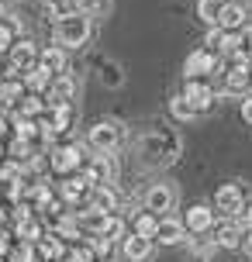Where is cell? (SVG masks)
Masks as SVG:
<instances>
[{
  "mask_svg": "<svg viewBox=\"0 0 252 262\" xmlns=\"http://www.w3.org/2000/svg\"><path fill=\"white\" fill-rule=\"evenodd\" d=\"M176 204H180V193H176V186L173 183H152L145 190V207L152 210V214H173L176 210Z\"/></svg>",
  "mask_w": 252,
  "mask_h": 262,
  "instance_id": "obj_3",
  "label": "cell"
},
{
  "mask_svg": "<svg viewBox=\"0 0 252 262\" xmlns=\"http://www.w3.org/2000/svg\"><path fill=\"white\" fill-rule=\"evenodd\" d=\"M93 245L87 242V245H76V249H69V255H66V262H93Z\"/></svg>",
  "mask_w": 252,
  "mask_h": 262,
  "instance_id": "obj_26",
  "label": "cell"
},
{
  "mask_svg": "<svg viewBox=\"0 0 252 262\" xmlns=\"http://www.w3.org/2000/svg\"><path fill=\"white\" fill-rule=\"evenodd\" d=\"M80 162H83L80 148H73V145H62V148H55V152H52V169H59V172L76 169Z\"/></svg>",
  "mask_w": 252,
  "mask_h": 262,
  "instance_id": "obj_18",
  "label": "cell"
},
{
  "mask_svg": "<svg viewBox=\"0 0 252 262\" xmlns=\"http://www.w3.org/2000/svg\"><path fill=\"white\" fill-rule=\"evenodd\" d=\"M152 238H145V235H124L121 238V255H124V262H149L152 259Z\"/></svg>",
  "mask_w": 252,
  "mask_h": 262,
  "instance_id": "obj_9",
  "label": "cell"
},
{
  "mask_svg": "<svg viewBox=\"0 0 252 262\" xmlns=\"http://www.w3.org/2000/svg\"><path fill=\"white\" fill-rule=\"evenodd\" d=\"M242 252L252 259V228H245V238H242Z\"/></svg>",
  "mask_w": 252,
  "mask_h": 262,
  "instance_id": "obj_34",
  "label": "cell"
},
{
  "mask_svg": "<svg viewBox=\"0 0 252 262\" xmlns=\"http://www.w3.org/2000/svg\"><path fill=\"white\" fill-rule=\"evenodd\" d=\"M239 217H242V224H245V228H252V204H249V207H245V210H242Z\"/></svg>",
  "mask_w": 252,
  "mask_h": 262,
  "instance_id": "obj_35",
  "label": "cell"
},
{
  "mask_svg": "<svg viewBox=\"0 0 252 262\" xmlns=\"http://www.w3.org/2000/svg\"><path fill=\"white\" fill-rule=\"evenodd\" d=\"M242 121H245V124H252V93H245V97H242Z\"/></svg>",
  "mask_w": 252,
  "mask_h": 262,
  "instance_id": "obj_33",
  "label": "cell"
},
{
  "mask_svg": "<svg viewBox=\"0 0 252 262\" xmlns=\"http://www.w3.org/2000/svg\"><path fill=\"white\" fill-rule=\"evenodd\" d=\"M111 242H121L124 238V217H118V214H111V224H107V231H104Z\"/></svg>",
  "mask_w": 252,
  "mask_h": 262,
  "instance_id": "obj_27",
  "label": "cell"
},
{
  "mask_svg": "<svg viewBox=\"0 0 252 262\" xmlns=\"http://www.w3.org/2000/svg\"><path fill=\"white\" fill-rule=\"evenodd\" d=\"M183 97L190 100V104L197 107V114H204L207 107L218 100V93H214V86H207L204 79H186V86H183Z\"/></svg>",
  "mask_w": 252,
  "mask_h": 262,
  "instance_id": "obj_11",
  "label": "cell"
},
{
  "mask_svg": "<svg viewBox=\"0 0 252 262\" xmlns=\"http://www.w3.org/2000/svg\"><path fill=\"white\" fill-rule=\"evenodd\" d=\"M59 255H62V245L52 242V238H45L41 242V259H59Z\"/></svg>",
  "mask_w": 252,
  "mask_h": 262,
  "instance_id": "obj_30",
  "label": "cell"
},
{
  "mask_svg": "<svg viewBox=\"0 0 252 262\" xmlns=\"http://www.w3.org/2000/svg\"><path fill=\"white\" fill-rule=\"evenodd\" d=\"M0 217H4V210H0Z\"/></svg>",
  "mask_w": 252,
  "mask_h": 262,
  "instance_id": "obj_40",
  "label": "cell"
},
{
  "mask_svg": "<svg viewBox=\"0 0 252 262\" xmlns=\"http://www.w3.org/2000/svg\"><path fill=\"white\" fill-rule=\"evenodd\" d=\"M4 252H7V238L0 235V255H4Z\"/></svg>",
  "mask_w": 252,
  "mask_h": 262,
  "instance_id": "obj_38",
  "label": "cell"
},
{
  "mask_svg": "<svg viewBox=\"0 0 252 262\" xmlns=\"http://www.w3.org/2000/svg\"><path fill=\"white\" fill-rule=\"evenodd\" d=\"M100 83H104L107 90H118L121 83H124V73H121V66L107 59V62L100 66Z\"/></svg>",
  "mask_w": 252,
  "mask_h": 262,
  "instance_id": "obj_22",
  "label": "cell"
},
{
  "mask_svg": "<svg viewBox=\"0 0 252 262\" xmlns=\"http://www.w3.org/2000/svg\"><path fill=\"white\" fill-rule=\"evenodd\" d=\"M186 221V231L190 235H207L214 228V207H207V204H194V207L183 214Z\"/></svg>",
  "mask_w": 252,
  "mask_h": 262,
  "instance_id": "obj_12",
  "label": "cell"
},
{
  "mask_svg": "<svg viewBox=\"0 0 252 262\" xmlns=\"http://www.w3.org/2000/svg\"><path fill=\"white\" fill-rule=\"evenodd\" d=\"M52 79H55V76L38 62V66H31V69L25 73V86H28L31 93H41V90H49V86H52Z\"/></svg>",
  "mask_w": 252,
  "mask_h": 262,
  "instance_id": "obj_19",
  "label": "cell"
},
{
  "mask_svg": "<svg viewBox=\"0 0 252 262\" xmlns=\"http://www.w3.org/2000/svg\"><path fill=\"white\" fill-rule=\"evenodd\" d=\"M4 17H7V4L0 0V21H4Z\"/></svg>",
  "mask_w": 252,
  "mask_h": 262,
  "instance_id": "obj_37",
  "label": "cell"
},
{
  "mask_svg": "<svg viewBox=\"0 0 252 262\" xmlns=\"http://www.w3.org/2000/svg\"><path fill=\"white\" fill-rule=\"evenodd\" d=\"M73 11H83L90 17H104L111 11V0H73Z\"/></svg>",
  "mask_w": 252,
  "mask_h": 262,
  "instance_id": "obj_23",
  "label": "cell"
},
{
  "mask_svg": "<svg viewBox=\"0 0 252 262\" xmlns=\"http://www.w3.org/2000/svg\"><path fill=\"white\" fill-rule=\"evenodd\" d=\"M93 252H97V255H114V242H111V238L107 235H93Z\"/></svg>",
  "mask_w": 252,
  "mask_h": 262,
  "instance_id": "obj_29",
  "label": "cell"
},
{
  "mask_svg": "<svg viewBox=\"0 0 252 262\" xmlns=\"http://www.w3.org/2000/svg\"><path fill=\"white\" fill-rule=\"evenodd\" d=\"M21 97V83H4L0 86V100H17Z\"/></svg>",
  "mask_w": 252,
  "mask_h": 262,
  "instance_id": "obj_31",
  "label": "cell"
},
{
  "mask_svg": "<svg viewBox=\"0 0 252 262\" xmlns=\"http://www.w3.org/2000/svg\"><path fill=\"white\" fill-rule=\"evenodd\" d=\"M121 142H124V124L121 121H97L87 131V145L93 152H114Z\"/></svg>",
  "mask_w": 252,
  "mask_h": 262,
  "instance_id": "obj_2",
  "label": "cell"
},
{
  "mask_svg": "<svg viewBox=\"0 0 252 262\" xmlns=\"http://www.w3.org/2000/svg\"><path fill=\"white\" fill-rule=\"evenodd\" d=\"M93 35V17L83 11H66L55 17V41L66 49H83Z\"/></svg>",
  "mask_w": 252,
  "mask_h": 262,
  "instance_id": "obj_1",
  "label": "cell"
},
{
  "mask_svg": "<svg viewBox=\"0 0 252 262\" xmlns=\"http://www.w3.org/2000/svg\"><path fill=\"white\" fill-rule=\"evenodd\" d=\"M186 238H190V231H186V221H183V217H176V214H162L156 242H159V245H183Z\"/></svg>",
  "mask_w": 252,
  "mask_h": 262,
  "instance_id": "obj_7",
  "label": "cell"
},
{
  "mask_svg": "<svg viewBox=\"0 0 252 262\" xmlns=\"http://www.w3.org/2000/svg\"><path fill=\"white\" fill-rule=\"evenodd\" d=\"M218 25L225 28V31H242V28L249 25V4L245 0H225Z\"/></svg>",
  "mask_w": 252,
  "mask_h": 262,
  "instance_id": "obj_10",
  "label": "cell"
},
{
  "mask_svg": "<svg viewBox=\"0 0 252 262\" xmlns=\"http://www.w3.org/2000/svg\"><path fill=\"white\" fill-rule=\"evenodd\" d=\"M87 186H90L87 180H83V183H80V180H69V183H62V196H66L69 204H76V200L83 196V190H87Z\"/></svg>",
  "mask_w": 252,
  "mask_h": 262,
  "instance_id": "obj_25",
  "label": "cell"
},
{
  "mask_svg": "<svg viewBox=\"0 0 252 262\" xmlns=\"http://www.w3.org/2000/svg\"><path fill=\"white\" fill-rule=\"evenodd\" d=\"M41 111H45V104H41L38 93H25V97H21V114L35 118V114H41Z\"/></svg>",
  "mask_w": 252,
  "mask_h": 262,
  "instance_id": "obj_24",
  "label": "cell"
},
{
  "mask_svg": "<svg viewBox=\"0 0 252 262\" xmlns=\"http://www.w3.org/2000/svg\"><path fill=\"white\" fill-rule=\"evenodd\" d=\"M214 210H221V217H239L245 210V196L239 183H221L214 193Z\"/></svg>",
  "mask_w": 252,
  "mask_h": 262,
  "instance_id": "obj_4",
  "label": "cell"
},
{
  "mask_svg": "<svg viewBox=\"0 0 252 262\" xmlns=\"http://www.w3.org/2000/svg\"><path fill=\"white\" fill-rule=\"evenodd\" d=\"M38 62L52 73V76H59V73H66L69 69V55H66V45H49V49H41L38 52Z\"/></svg>",
  "mask_w": 252,
  "mask_h": 262,
  "instance_id": "obj_14",
  "label": "cell"
},
{
  "mask_svg": "<svg viewBox=\"0 0 252 262\" xmlns=\"http://www.w3.org/2000/svg\"><path fill=\"white\" fill-rule=\"evenodd\" d=\"M252 83V62L249 59H235V66L225 73V93L232 97H245Z\"/></svg>",
  "mask_w": 252,
  "mask_h": 262,
  "instance_id": "obj_6",
  "label": "cell"
},
{
  "mask_svg": "<svg viewBox=\"0 0 252 262\" xmlns=\"http://www.w3.org/2000/svg\"><path fill=\"white\" fill-rule=\"evenodd\" d=\"M221 38H225V28H221V25H211V28H207V38H204V45L218 52V49H221Z\"/></svg>",
  "mask_w": 252,
  "mask_h": 262,
  "instance_id": "obj_28",
  "label": "cell"
},
{
  "mask_svg": "<svg viewBox=\"0 0 252 262\" xmlns=\"http://www.w3.org/2000/svg\"><path fill=\"white\" fill-rule=\"evenodd\" d=\"M90 204L100 210H118L121 193L114 190V183H97V186H90Z\"/></svg>",
  "mask_w": 252,
  "mask_h": 262,
  "instance_id": "obj_15",
  "label": "cell"
},
{
  "mask_svg": "<svg viewBox=\"0 0 252 262\" xmlns=\"http://www.w3.org/2000/svg\"><path fill=\"white\" fill-rule=\"evenodd\" d=\"M14 45V31H11V25H4V21H0V52H4V49H11Z\"/></svg>",
  "mask_w": 252,
  "mask_h": 262,
  "instance_id": "obj_32",
  "label": "cell"
},
{
  "mask_svg": "<svg viewBox=\"0 0 252 262\" xmlns=\"http://www.w3.org/2000/svg\"><path fill=\"white\" fill-rule=\"evenodd\" d=\"M76 79L69 76V73H59V76L52 79V86H49V97H52L55 104H73V97H76Z\"/></svg>",
  "mask_w": 252,
  "mask_h": 262,
  "instance_id": "obj_16",
  "label": "cell"
},
{
  "mask_svg": "<svg viewBox=\"0 0 252 262\" xmlns=\"http://www.w3.org/2000/svg\"><path fill=\"white\" fill-rule=\"evenodd\" d=\"M242 35H245V45H249V59H252V28H242Z\"/></svg>",
  "mask_w": 252,
  "mask_h": 262,
  "instance_id": "obj_36",
  "label": "cell"
},
{
  "mask_svg": "<svg viewBox=\"0 0 252 262\" xmlns=\"http://www.w3.org/2000/svg\"><path fill=\"white\" fill-rule=\"evenodd\" d=\"M221 7H225V0H197V17L211 28L221 21Z\"/></svg>",
  "mask_w": 252,
  "mask_h": 262,
  "instance_id": "obj_20",
  "label": "cell"
},
{
  "mask_svg": "<svg viewBox=\"0 0 252 262\" xmlns=\"http://www.w3.org/2000/svg\"><path fill=\"white\" fill-rule=\"evenodd\" d=\"M31 66H38V49H35L28 38L25 41H14V45H11V69L25 76Z\"/></svg>",
  "mask_w": 252,
  "mask_h": 262,
  "instance_id": "obj_13",
  "label": "cell"
},
{
  "mask_svg": "<svg viewBox=\"0 0 252 262\" xmlns=\"http://www.w3.org/2000/svg\"><path fill=\"white\" fill-rule=\"evenodd\" d=\"M214 69H218V55H214V49H197V52L186 55L183 76L186 79H200V76H211Z\"/></svg>",
  "mask_w": 252,
  "mask_h": 262,
  "instance_id": "obj_5",
  "label": "cell"
},
{
  "mask_svg": "<svg viewBox=\"0 0 252 262\" xmlns=\"http://www.w3.org/2000/svg\"><path fill=\"white\" fill-rule=\"evenodd\" d=\"M170 114H173L176 121H194V118H197V107L190 104L183 93H176V97L170 100Z\"/></svg>",
  "mask_w": 252,
  "mask_h": 262,
  "instance_id": "obj_21",
  "label": "cell"
},
{
  "mask_svg": "<svg viewBox=\"0 0 252 262\" xmlns=\"http://www.w3.org/2000/svg\"><path fill=\"white\" fill-rule=\"evenodd\" d=\"M97 262H118V259H114V255H100Z\"/></svg>",
  "mask_w": 252,
  "mask_h": 262,
  "instance_id": "obj_39",
  "label": "cell"
},
{
  "mask_svg": "<svg viewBox=\"0 0 252 262\" xmlns=\"http://www.w3.org/2000/svg\"><path fill=\"white\" fill-rule=\"evenodd\" d=\"M159 217L162 214H152V210H142V214H135V221H132V231L135 235H145L156 242V235H159Z\"/></svg>",
  "mask_w": 252,
  "mask_h": 262,
  "instance_id": "obj_17",
  "label": "cell"
},
{
  "mask_svg": "<svg viewBox=\"0 0 252 262\" xmlns=\"http://www.w3.org/2000/svg\"><path fill=\"white\" fill-rule=\"evenodd\" d=\"M242 238H245L242 217H221L218 235H214V245H218V249H242Z\"/></svg>",
  "mask_w": 252,
  "mask_h": 262,
  "instance_id": "obj_8",
  "label": "cell"
}]
</instances>
